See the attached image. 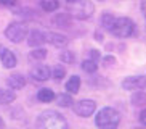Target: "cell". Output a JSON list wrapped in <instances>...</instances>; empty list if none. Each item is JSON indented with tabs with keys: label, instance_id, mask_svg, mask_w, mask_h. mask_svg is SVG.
<instances>
[{
	"label": "cell",
	"instance_id": "obj_1",
	"mask_svg": "<svg viewBox=\"0 0 146 129\" xmlns=\"http://www.w3.org/2000/svg\"><path fill=\"white\" fill-rule=\"evenodd\" d=\"M35 129H68V121L61 113L47 110L39 115L35 121Z\"/></svg>",
	"mask_w": 146,
	"mask_h": 129
},
{
	"label": "cell",
	"instance_id": "obj_2",
	"mask_svg": "<svg viewBox=\"0 0 146 129\" xmlns=\"http://www.w3.org/2000/svg\"><path fill=\"white\" fill-rule=\"evenodd\" d=\"M120 123V115L111 107H104L96 113L95 124L100 129H117Z\"/></svg>",
	"mask_w": 146,
	"mask_h": 129
},
{
	"label": "cell",
	"instance_id": "obj_3",
	"mask_svg": "<svg viewBox=\"0 0 146 129\" xmlns=\"http://www.w3.org/2000/svg\"><path fill=\"white\" fill-rule=\"evenodd\" d=\"M135 31V23L130 19V18H116L114 26H112L111 32L116 37H130Z\"/></svg>",
	"mask_w": 146,
	"mask_h": 129
},
{
	"label": "cell",
	"instance_id": "obj_4",
	"mask_svg": "<svg viewBox=\"0 0 146 129\" xmlns=\"http://www.w3.org/2000/svg\"><path fill=\"white\" fill-rule=\"evenodd\" d=\"M27 36V26L24 23H11L5 29V37L15 44H19Z\"/></svg>",
	"mask_w": 146,
	"mask_h": 129
},
{
	"label": "cell",
	"instance_id": "obj_5",
	"mask_svg": "<svg viewBox=\"0 0 146 129\" xmlns=\"http://www.w3.org/2000/svg\"><path fill=\"white\" fill-rule=\"evenodd\" d=\"M96 110V103L93 100H88V99H82L79 102L74 103V112L77 116H82V118H88L92 116Z\"/></svg>",
	"mask_w": 146,
	"mask_h": 129
},
{
	"label": "cell",
	"instance_id": "obj_6",
	"mask_svg": "<svg viewBox=\"0 0 146 129\" xmlns=\"http://www.w3.org/2000/svg\"><path fill=\"white\" fill-rule=\"evenodd\" d=\"M93 5L90 3V2H87V0H84V2H80L79 5H74L72 8H71V15H74V16L77 18V19H88V18L93 15Z\"/></svg>",
	"mask_w": 146,
	"mask_h": 129
},
{
	"label": "cell",
	"instance_id": "obj_7",
	"mask_svg": "<svg viewBox=\"0 0 146 129\" xmlns=\"http://www.w3.org/2000/svg\"><path fill=\"white\" fill-rule=\"evenodd\" d=\"M125 90H141L146 89V76H129L122 81Z\"/></svg>",
	"mask_w": 146,
	"mask_h": 129
},
{
	"label": "cell",
	"instance_id": "obj_8",
	"mask_svg": "<svg viewBox=\"0 0 146 129\" xmlns=\"http://www.w3.org/2000/svg\"><path fill=\"white\" fill-rule=\"evenodd\" d=\"M31 76L34 77L35 81H47L52 76V71L47 64H37L31 69Z\"/></svg>",
	"mask_w": 146,
	"mask_h": 129
},
{
	"label": "cell",
	"instance_id": "obj_9",
	"mask_svg": "<svg viewBox=\"0 0 146 129\" xmlns=\"http://www.w3.org/2000/svg\"><path fill=\"white\" fill-rule=\"evenodd\" d=\"M45 40L50 42L53 47H66L68 45V37L64 34H60V32H47L45 34Z\"/></svg>",
	"mask_w": 146,
	"mask_h": 129
},
{
	"label": "cell",
	"instance_id": "obj_10",
	"mask_svg": "<svg viewBox=\"0 0 146 129\" xmlns=\"http://www.w3.org/2000/svg\"><path fill=\"white\" fill-rule=\"evenodd\" d=\"M0 60L5 68H15L16 66V56L8 48H0Z\"/></svg>",
	"mask_w": 146,
	"mask_h": 129
},
{
	"label": "cell",
	"instance_id": "obj_11",
	"mask_svg": "<svg viewBox=\"0 0 146 129\" xmlns=\"http://www.w3.org/2000/svg\"><path fill=\"white\" fill-rule=\"evenodd\" d=\"M45 42V32H42V31H32L29 34V40H27V44H29L31 47H39V45H42V44Z\"/></svg>",
	"mask_w": 146,
	"mask_h": 129
},
{
	"label": "cell",
	"instance_id": "obj_12",
	"mask_svg": "<svg viewBox=\"0 0 146 129\" xmlns=\"http://www.w3.org/2000/svg\"><path fill=\"white\" fill-rule=\"evenodd\" d=\"M8 86L11 89H23L26 86V77L23 74H11L8 76Z\"/></svg>",
	"mask_w": 146,
	"mask_h": 129
},
{
	"label": "cell",
	"instance_id": "obj_13",
	"mask_svg": "<svg viewBox=\"0 0 146 129\" xmlns=\"http://www.w3.org/2000/svg\"><path fill=\"white\" fill-rule=\"evenodd\" d=\"M79 89H80V77L79 76H71L66 82V90H68L69 94H77Z\"/></svg>",
	"mask_w": 146,
	"mask_h": 129
},
{
	"label": "cell",
	"instance_id": "obj_14",
	"mask_svg": "<svg viewBox=\"0 0 146 129\" xmlns=\"http://www.w3.org/2000/svg\"><path fill=\"white\" fill-rule=\"evenodd\" d=\"M130 102H132L133 107H143V105H146V92H143V90H137L135 94H132Z\"/></svg>",
	"mask_w": 146,
	"mask_h": 129
},
{
	"label": "cell",
	"instance_id": "obj_15",
	"mask_svg": "<svg viewBox=\"0 0 146 129\" xmlns=\"http://www.w3.org/2000/svg\"><path fill=\"white\" fill-rule=\"evenodd\" d=\"M114 21H116V16L109 11H104L101 15V26H103L106 31H111L112 26H114Z\"/></svg>",
	"mask_w": 146,
	"mask_h": 129
},
{
	"label": "cell",
	"instance_id": "obj_16",
	"mask_svg": "<svg viewBox=\"0 0 146 129\" xmlns=\"http://www.w3.org/2000/svg\"><path fill=\"white\" fill-rule=\"evenodd\" d=\"M55 92H53L52 89H40L39 94H37V99L40 100V102L43 103H48V102H53L55 100Z\"/></svg>",
	"mask_w": 146,
	"mask_h": 129
},
{
	"label": "cell",
	"instance_id": "obj_17",
	"mask_svg": "<svg viewBox=\"0 0 146 129\" xmlns=\"http://www.w3.org/2000/svg\"><path fill=\"white\" fill-rule=\"evenodd\" d=\"M52 21H53V24H58L60 28H69L71 26V16L66 15V13H61V15L53 18Z\"/></svg>",
	"mask_w": 146,
	"mask_h": 129
},
{
	"label": "cell",
	"instance_id": "obj_18",
	"mask_svg": "<svg viewBox=\"0 0 146 129\" xmlns=\"http://www.w3.org/2000/svg\"><path fill=\"white\" fill-rule=\"evenodd\" d=\"M55 100H56V103H58L60 107H71V105L74 103L72 95L71 94H60V95L55 97Z\"/></svg>",
	"mask_w": 146,
	"mask_h": 129
},
{
	"label": "cell",
	"instance_id": "obj_19",
	"mask_svg": "<svg viewBox=\"0 0 146 129\" xmlns=\"http://www.w3.org/2000/svg\"><path fill=\"white\" fill-rule=\"evenodd\" d=\"M15 99H16L15 92H11V90H7V89H0V103L7 105V103H11Z\"/></svg>",
	"mask_w": 146,
	"mask_h": 129
},
{
	"label": "cell",
	"instance_id": "obj_20",
	"mask_svg": "<svg viewBox=\"0 0 146 129\" xmlns=\"http://www.w3.org/2000/svg\"><path fill=\"white\" fill-rule=\"evenodd\" d=\"M40 5H42V10H45V11H55L60 7V2L58 0H40Z\"/></svg>",
	"mask_w": 146,
	"mask_h": 129
},
{
	"label": "cell",
	"instance_id": "obj_21",
	"mask_svg": "<svg viewBox=\"0 0 146 129\" xmlns=\"http://www.w3.org/2000/svg\"><path fill=\"white\" fill-rule=\"evenodd\" d=\"M82 69L85 71V73H95L96 69H98V64H96V61L93 60H85L84 63H82Z\"/></svg>",
	"mask_w": 146,
	"mask_h": 129
},
{
	"label": "cell",
	"instance_id": "obj_22",
	"mask_svg": "<svg viewBox=\"0 0 146 129\" xmlns=\"http://www.w3.org/2000/svg\"><path fill=\"white\" fill-rule=\"evenodd\" d=\"M64 76H66V69L63 68V66H60V64H58V66H55V68H53L52 77L55 79V81H61Z\"/></svg>",
	"mask_w": 146,
	"mask_h": 129
},
{
	"label": "cell",
	"instance_id": "obj_23",
	"mask_svg": "<svg viewBox=\"0 0 146 129\" xmlns=\"http://www.w3.org/2000/svg\"><path fill=\"white\" fill-rule=\"evenodd\" d=\"M45 56H47V50H43V48H35L31 52V58H34V60H43Z\"/></svg>",
	"mask_w": 146,
	"mask_h": 129
},
{
	"label": "cell",
	"instance_id": "obj_24",
	"mask_svg": "<svg viewBox=\"0 0 146 129\" xmlns=\"http://www.w3.org/2000/svg\"><path fill=\"white\" fill-rule=\"evenodd\" d=\"M61 60L64 61V63H72L74 61V53L72 52H63V53H61Z\"/></svg>",
	"mask_w": 146,
	"mask_h": 129
},
{
	"label": "cell",
	"instance_id": "obj_25",
	"mask_svg": "<svg viewBox=\"0 0 146 129\" xmlns=\"http://www.w3.org/2000/svg\"><path fill=\"white\" fill-rule=\"evenodd\" d=\"M103 64L106 66V68H111V66H114V64H116V58H114V56H111V55L104 56V58H103Z\"/></svg>",
	"mask_w": 146,
	"mask_h": 129
},
{
	"label": "cell",
	"instance_id": "obj_26",
	"mask_svg": "<svg viewBox=\"0 0 146 129\" xmlns=\"http://www.w3.org/2000/svg\"><path fill=\"white\" fill-rule=\"evenodd\" d=\"M88 60L98 61L100 60V52L98 50H90V58H88Z\"/></svg>",
	"mask_w": 146,
	"mask_h": 129
},
{
	"label": "cell",
	"instance_id": "obj_27",
	"mask_svg": "<svg viewBox=\"0 0 146 129\" xmlns=\"http://www.w3.org/2000/svg\"><path fill=\"white\" fill-rule=\"evenodd\" d=\"M16 3V0H0V5H5V7H13Z\"/></svg>",
	"mask_w": 146,
	"mask_h": 129
},
{
	"label": "cell",
	"instance_id": "obj_28",
	"mask_svg": "<svg viewBox=\"0 0 146 129\" xmlns=\"http://www.w3.org/2000/svg\"><path fill=\"white\" fill-rule=\"evenodd\" d=\"M140 123H141L143 126H146V108L140 113Z\"/></svg>",
	"mask_w": 146,
	"mask_h": 129
},
{
	"label": "cell",
	"instance_id": "obj_29",
	"mask_svg": "<svg viewBox=\"0 0 146 129\" xmlns=\"http://www.w3.org/2000/svg\"><path fill=\"white\" fill-rule=\"evenodd\" d=\"M141 11H143V15L146 16V0H141Z\"/></svg>",
	"mask_w": 146,
	"mask_h": 129
},
{
	"label": "cell",
	"instance_id": "obj_30",
	"mask_svg": "<svg viewBox=\"0 0 146 129\" xmlns=\"http://www.w3.org/2000/svg\"><path fill=\"white\" fill-rule=\"evenodd\" d=\"M69 3H74V2H77V0H68Z\"/></svg>",
	"mask_w": 146,
	"mask_h": 129
},
{
	"label": "cell",
	"instance_id": "obj_31",
	"mask_svg": "<svg viewBox=\"0 0 146 129\" xmlns=\"http://www.w3.org/2000/svg\"><path fill=\"white\" fill-rule=\"evenodd\" d=\"M137 129H143V128H137Z\"/></svg>",
	"mask_w": 146,
	"mask_h": 129
}]
</instances>
